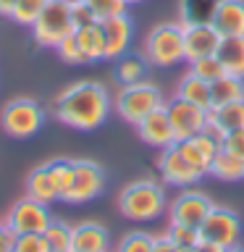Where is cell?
<instances>
[{"label": "cell", "mask_w": 244, "mask_h": 252, "mask_svg": "<svg viewBox=\"0 0 244 252\" xmlns=\"http://www.w3.org/2000/svg\"><path fill=\"white\" fill-rule=\"evenodd\" d=\"M176 252H192V247H176Z\"/></svg>", "instance_id": "cell-43"}, {"label": "cell", "mask_w": 244, "mask_h": 252, "mask_svg": "<svg viewBox=\"0 0 244 252\" xmlns=\"http://www.w3.org/2000/svg\"><path fill=\"white\" fill-rule=\"evenodd\" d=\"M71 16H74L76 29L97 24V16H94V11H92L90 5H87V0H76V3H71Z\"/></svg>", "instance_id": "cell-37"}, {"label": "cell", "mask_w": 244, "mask_h": 252, "mask_svg": "<svg viewBox=\"0 0 244 252\" xmlns=\"http://www.w3.org/2000/svg\"><path fill=\"white\" fill-rule=\"evenodd\" d=\"M137 134H139V139L145 142V145L155 147V150H165V147L176 145V134H173V126H171V118H168L165 105L142 118V121L137 124Z\"/></svg>", "instance_id": "cell-14"}, {"label": "cell", "mask_w": 244, "mask_h": 252, "mask_svg": "<svg viewBox=\"0 0 244 252\" xmlns=\"http://www.w3.org/2000/svg\"><path fill=\"white\" fill-rule=\"evenodd\" d=\"M45 165H47V171H50L61 197H63L68 192L71 181H74V160H71V158H53V160H47Z\"/></svg>", "instance_id": "cell-29"}, {"label": "cell", "mask_w": 244, "mask_h": 252, "mask_svg": "<svg viewBox=\"0 0 244 252\" xmlns=\"http://www.w3.org/2000/svg\"><path fill=\"white\" fill-rule=\"evenodd\" d=\"M105 189V171L100 163L90 160V158H76L74 160V181H71L68 192L61 197L68 205H84L102 194Z\"/></svg>", "instance_id": "cell-8"}, {"label": "cell", "mask_w": 244, "mask_h": 252, "mask_svg": "<svg viewBox=\"0 0 244 252\" xmlns=\"http://www.w3.org/2000/svg\"><path fill=\"white\" fill-rule=\"evenodd\" d=\"M11 239H13V234L8 231V226H5V220H0V250H5V247H11Z\"/></svg>", "instance_id": "cell-40"}, {"label": "cell", "mask_w": 244, "mask_h": 252, "mask_svg": "<svg viewBox=\"0 0 244 252\" xmlns=\"http://www.w3.org/2000/svg\"><path fill=\"white\" fill-rule=\"evenodd\" d=\"M113 110V97L105 90V84L84 79L74 82L55 94L53 100V116L63 126L76 131H94L108 121Z\"/></svg>", "instance_id": "cell-1"}, {"label": "cell", "mask_w": 244, "mask_h": 252, "mask_svg": "<svg viewBox=\"0 0 244 252\" xmlns=\"http://www.w3.org/2000/svg\"><path fill=\"white\" fill-rule=\"evenodd\" d=\"M147 66L150 63L145 61V55H121L116 61V79L118 84H134V82H142L147 74Z\"/></svg>", "instance_id": "cell-27"}, {"label": "cell", "mask_w": 244, "mask_h": 252, "mask_svg": "<svg viewBox=\"0 0 244 252\" xmlns=\"http://www.w3.org/2000/svg\"><path fill=\"white\" fill-rule=\"evenodd\" d=\"M173 239L176 247H197L202 242V234L200 228H192V226H181V223H171L168 231H165Z\"/></svg>", "instance_id": "cell-34"}, {"label": "cell", "mask_w": 244, "mask_h": 252, "mask_svg": "<svg viewBox=\"0 0 244 252\" xmlns=\"http://www.w3.org/2000/svg\"><path fill=\"white\" fill-rule=\"evenodd\" d=\"M200 234H202L205 242H215V244H220V247H226L228 252H231L236 244H239L242 220L234 210L213 205V210L208 213L205 223L200 226Z\"/></svg>", "instance_id": "cell-9"}, {"label": "cell", "mask_w": 244, "mask_h": 252, "mask_svg": "<svg viewBox=\"0 0 244 252\" xmlns=\"http://www.w3.org/2000/svg\"><path fill=\"white\" fill-rule=\"evenodd\" d=\"M215 55L226 74L244 79V37H223Z\"/></svg>", "instance_id": "cell-22"}, {"label": "cell", "mask_w": 244, "mask_h": 252, "mask_svg": "<svg viewBox=\"0 0 244 252\" xmlns=\"http://www.w3.org/2000/svg\"><path fill=\"white\" fill-rule=\"evenodd\" d=\"M189 71H192V74H197L200 79H205V82H210V84L226 74V68L220 66L218 55H208V58H200V61L189 63Z\"/></svg>", "instance_id": "cell-33"}, {"label": "cell", "mask_w": 244, "mask_h": 252, "mask_svg": "<svg viewBox=\"0 0 244 252\" xmlns=\"http://www.w3.org/2000/svg\"><path fill=\"white\" fill-rule=\"evenodd\" d=\"M176 145H179L181 153H184L186 160L192 163L194 168H200L202 173L210 171V165H213V160H215L218 150L223 147L220 142L213 139L208 131H200V134H194V137H189V139H181V142H176Z\"/></svg>", "instance_id": "cell-17"}, {"label": "cell", "mask_w": 244, "mask_h": 252, "mask_svg": "<svg viewBox=\"0 0 244 252\" xmlns=\"http://www.w3.org/2000/svg\"><path fill=\"white\" fill-rule=\"evenodd\" d=\"M210 100H213V108H220V105H228V102L244 100V79L223 74L220 79H215V82L210 84Z\"/></svg>", "instance_id": "cell-23"}, {"label": "cell", "mask_w": 244, "mask_h": 252, "mask_svg": "<svg viewBox=\"0 0 244 252\" xmlns=\"http://www.w3.org/2000/svg\"><path fill=\"white\" fill-rule=\"evenodd\" d=\"M118 210L129 220H155L165 210V189L152 179H137L121 189Z\"/></svg>", "instance_id": "cell-2"}, {"label": "cell", "mask_w": 244, "mask_h": 252, "mask_svg": "<svg viewBox=\"0 0 244 252\" xmlns=\"http://www.w3.org/2000/svg\"><path fill=\"white\" fill-rule=\"evenodd\" d=\"M163 105H165L163 92L157 90V84L145 82V79L134 84H121V90L116 92V100H113L116 113L131 126H137L145 116H150L152 110Z\"/></svg>", "instance_id": "cell-4"}, {"label": "cell", "mask_w": 244, "mask_h": 252, "mask_svg": "<svg viewBox=\"0 0 244 252\" xmlns=\"http://www.w3.org/2000/svg\"><path fill=\"white\" fill-rule=\"evenodd\" d=\"M220 0H179V24H213Z\"/></svg>", "instance_id": "cell-20"}, {"label": "cell", "mask_w": 244, "mask_h": 252, "mask_svg": "<svg viewBox=\"0 0 244 252\" xmlns=\"http://www.w3.org/2000/svg\"><path fill=\"white\" fill-rule=\"evenodd\" d=\"M152 252H176V244H173V239L168 234H160V236H155Z\"/></svg>", "instance_id": "cell-39"}, {"label": "cell", "mask_w": 244, "mask_h": 252, "mask_svg": "<svg viewBox=\"0 0 244 252\" xmlns=\"http://www.w3.org/2000/svg\"><path fill=\"white\" fill-rule=\"evenodd\" d=\"M231 252H244V247H242V244H236V247H234Z\"/></svg>", "instance_id": "cell-44"}, {"label": "cell", "mask_w": 244, "mask_h": 252, "mask_svg": "<svg viewBox=\"0 0 244 252\" xmlns=\"http://www.w3.org/2000/svg\"><path fill=\"white\" fill-rule=\"evenodd\" d=\"M142 55L150 66L168 68L186 61L184 55V27L181 24H157L150 29L142 45Z\"/></svg>", "instance_id": "cell-3"}, {"label": "cell", "mask_w": 244, "mask_h": 252, "mask_svg": "<svg viewBox=\"0 0 244 252\" xmlns=\"http://www.w3.org/2000/svg\"><path fill=\"white\" fill-rule=\"evenodd\" d=\"M24 189H27V197H31V200H37V202H45V205H53V202L61 200V192H58V187H55V181H53L45 163L37 165V168L27 176V187Z\"/></svg>", "instance_id": "cell-19"}, {"label": "cell", "mask_w": 244, "mask_h": 252, "mask_svg": "<svg viewBox=\"0 0 244 252\" xmlns=\"http://www.w3.org/2000/svg\"><path fill=\"white\" fill-rule=\"evenodd\" d=\"M213 27L220 37H244V0H220Z\"/></svg>", "instance_id": "cell-18"}, {"label": "cell", "mask_w": 244, "mask_h": 252, "mask_svg": "<svg viewBox=\"0 0 244 252\" xmlns=\"http://www.w3.org/2000/svg\"><path fill=\"white\" fill-rule=\"evenodd\" d=\"M66 3H76V0H66Z\"/></svg>", "instance_id": "cell-46"}, {"label": "cell", "mask_w": 244, "mask_h": 252, "mask_svg": "<svg viewBox=\"0 0 244 252\" xmlns=\"http://www.w3.org/2000/svg\"><path fill=\"white\" fill-rule=\"evenodd\" d=\"M157 171H160V176H163L165 184H171L176 189H192L197 181L205 176L200 168H194V165L184 158V153L179 150V145H171V147L160 150Z\"/></svg>", "instance_id": "cell-10"}, {"label": "cell", "mask_w": 244, "mask_h": 252, "mask_svg": "<svg viewBox=\"0 0 244 252\" xmlns=\"http://www.w3.org/2000/svg\"><path fill=\"white\" fill-rule=\"evenodd\" d=\"M210 121L218 124L226 134L244 131V100H236V102H228V105L213 108L210 110Z\"/></svg>", "instance_id": "cell-26"}, {"label": "cell", "mask_w": 244, "mask_h": 252, "mask_svg": "<svg viewBox=\"0 0 244 252\" xmlns=\"http://www.w3.org/2000/svg\"><path fill=\"white\" fill-rule=\"evenodd\" d=\"M155 236L147 231H129L116 244V252H152Z\"/></svg>", "instance_id": "cell-31"}, {"label": "cell", "mask_w": 244, "mask_h": 252, "mask_svg": "<svg viewBox=\"0 0 244 252\" xmlns=\"http://www.w3.org/2000/svg\"><path fill=\"white\" fill-rule=\"evenodd\" d=\"M5 226L13 236L19 234H45V228L53 223V213L50 205L37 202L31 197L24 194L21 200H16L11 205V210L5 213Z\"/></svg>", "instance_id": "cell-7"}, {"label": "cell", "mask_w": 244, "mask_h": 252, "mask_svg": "<svg viewBox=\"0 0 244 252\" xmlns=\"http://www.w3.org/2000/svg\"><path fill=\"white\" fill-rule=\"evenodd\" d=\"M71 252H110V234L97 220H82L71 228Z\"/></svg>", "instance_id": "cell-16"}, {"label": "cell", "mask_w": 244, "mask_h": 252, "mask_svg": "<svg viewBox=\"0 0 244 252\" xmlns=\"http://www.w3.org/2000/svg\"><path fill=\"white\" fill-rule=\"evenodd\" d=\"M45 108L34 97H13L0 110V129L13 139H29L42 129Z\"/></svg>", "instance_id": "cell-5"}, {"label": "cell", "mask_w": 244, "mask_h": 252, "mask_svg": "<svg viewBox=\"0 0 244 252\" xmlns=\"http://www.w3.org/2000/svg\"><path fill=\"white\" fill-rule=\"evenodd\" d=\"M213 210V202L210 197H205L202 192H181L176 200L171 202L168 208V216H171V223H181V226H192V228H200L208 218V213Z\"/></svg>", "instance_id": "cell-12"}, {"label": "cell", "mask_w": 244, "mask_h": 252, "mask_svg": "<svg viewBox=\"0 0 244 252\" xmlns=\"http://www.w3.org/2000/svg\"><path fill=\"white\" fill-rule=\"evenodd\" d=\"M208 173H213L220 181H242L244 179V160L236 158L234 153H228L226 147H220Z\"/></svg>", "instance_id": "cell-25"}, {"label": "cell", "mask_w": 244, "mask_h": 252, "mask_svg": "<svg viewBox=\"0 0 244 252\" xmlns=\"http://www.w3.org/2000/svg\"><path fill=\"white\" fill-rule=\"evenodd\" d=\"M102 34H105V61H118L129 53V45L134 39V24L129 16H113V19L100 21Z\"/></svg>", "instance_id": "cell-15"}, {"label": "cell", "mask_w": 244, "mask_h": 252, "mask_svg": "<svg viewBox=\"0 0 244 252\" xmlns=\"http://www.w3.org/2000/svg\"><path fill=\"white\" fill-rule=\"evenodd\" d=\"M197 247H200L202 252H228L226 247H220V244H215V242H200V244H197Z\"/></svg>", "instance_id": "cell-41"}, {"label": "cell", "mask_w": 244, "mask_h": 252, "mask_svg": "<svg viewBox=\"0 0 244 252\" xmlns=\"http://www.w3.org/2000/svg\"><path fill=\"white\" fill-rule=\"evenodd\" d=\"M176 97L186 100V102H194L205 110L213 108V100H210V82H205L192 71H186L179 82V90H176Z\"/></svg>", "instance_id": "cell-21"}, {"label": "cell", "mask_w": 244, "mask_h": 252, "mask_svg": "<svg viewBox=\"0 0 244 252\" xmlns=\"http://www.w3.org/2000/svg\"><path fill=\"white\" fill-rule=\"evenodd\" d=\"M76 34V42L82 47L87 63H94V61H105V34H102V27L100 21L92 24V27H82L74 32Z\"/></svg>", "instance_id": "cell-24"}, {"label": "cell", "mask_w": 244, "mask_h": 252, "mask_svg": "<svg viewBox=\"0 0 244 252\" xmlns=\"http://www.w3.org/2000/svg\"><path fill=\"white\" fill-rule=\"evenodd\" d=\"M126 3H129V5H131V3H142V0H126Z\"/></svg>", "instance_id": "cell-45"}, {"label": "cell", "mask_w": 244, "mask_h": 252, "mask_svg": "<svg viewBox=\"0 0 244 252\" xmlns=\"http://www.w3.org/2000/svg\"><path fill=\"white\" fill-rule=\"evenodd\" d=\"M47 3H50V0H16V5H13V11H11L8 19H11L13 24H21V27L31 29Z\"/></svg>", "instance_id": "cell-28"}, {"label": "cell", "mask_w": 244, "mask_h": 252, "mask_svg": "<svg viewBox=\"0 0 244 252\" xmlns=\"http://www.w3.org/2000/svg\"><path fill=\"white\" fill-rule=\"evenodd\" d=\"M76 32L74 16H71V3L66 0H50L45 5V11L39 13V19L31 27V37L39 47H58L66 37Z\"/></svg>", "instance_id": "cell-6"}, {"label": "cell", "mask_w": 244, "mask_h": 252, "mask_svg": "<svg viewBox=\"0 0 244 252\" xmlns=\"http://www.w3.org/2000/svg\"><path fill=\"white\" fill-rule=\"evenodd\" d=\"M220 32L213 24H189L184 27V55L189 63L215 55L220 47Z\"/></svg>", "instance_id": "cell-13"}, {"label": "cell", "mask_w": 244, "mask_h": 252, "mask_svg": "<svg viewBox=\"0 0 244 252\" xmlns=\"http://www.w3.org/2000/svg\"><path fill=\"white\" fill-rule=\"evenodd\" d=\"M55 50H58V58L63 63H68V66H82V63H87L82 47H79V42H76V34L66 37L58 47H55Z\"/></svg>", "instance_id": "cell-36"}, {"label": "cell", "mask_w": 244, "mask_h": 252, "mask_svg": "<svg viewBox=\"0 0 244 252\" xmlns=\"http://www.w3.org/2000/svg\"><path fill=\"white\" fill-rule=\"evenodd\" d=\"M16 0H0V16H11Z\"/></svg>", "instance_id": "cell-42"}, {"label": "cell", "mask_w": 244, "mask_h": 252, "mask_svg": "<svg viewBox=\"0 0 244 252\" xmlns=\"http://www.w3.org/2000/svg\"><path fill=\"white\" fill-rule=\"evenodd\" d=\"M71 223H66V220H55L45 228V239L47 244H50L53 252H71Z\"/></svg>", "instance_id": "cell-30"}, {"label": "cell", "mask_w": 244, "mask_h": 252, "mask_svg": "<svg viewBox=\"0 0 244 252\" xmlns=\"http://www.w3.org/2000/svg\"><path fill=\"white\" fill-rule=\"evenodd\" d=\"M8 252H53L45 234H19L11 239Z\"/></svg>", "instance_id": "cell-32"}, {"label": "cell", "mask_w": 244, "mask_h": 252, "mask_svg": "<svg viewBox=\"0 0 244 252\" xmlns=\"http://www.w3.org/2000/svg\"><path fill=\"white\" fill-rule=\"evenodd\" d=\"M0 252H8V247H5V250H0Z\"/></svg>", "instance_id": "cell-47"}, {"label": "cell", "mask_w": 244, "mask_h": 252, "mask_svg": "<svg viewBox=\"0 0 244 252\" xmlns=\"http://www.w3.org/2000/svg\"><path fill=\"white\" fill-rule=\"evenodd\" d=\"M223 147L228 150V153H234L236 158H242V160H244V131H231V134H226Z\"/></svg>", "instance_id": "cell-38"}, {"label": "cell", "mask_w": 244, "mask_h": 252, "mask_svg": "<svg viewBox=\"0 0 244 252\" xmlns=\"http://www.w3.org/2000/svg\"><path fill=\"white\" fill-rule=\"evenodd\" d=\"M87 5L94 11L97 21H105V19H113V16H123L129 3L126 0H87Z\"/></svg>", "instance_id": "cell-35"}, {"label": "cell", "mask_w": 244, "mask_h": 252, "mask_svg": "<svg viewBox=\"0 0 244 252\" xmlns=\"http://www.w3.org/2000/svg\"><path fill=\"white\" fill-rule=\"evenodd\" d=\"M165 110H168L176 142L189 139V137H194V134L205 131V126L210 121V110L194 105V102H186L181 97H173L171 102H165Z\"/></svg>", "instance_id": "cell-11"}]
</instances>
